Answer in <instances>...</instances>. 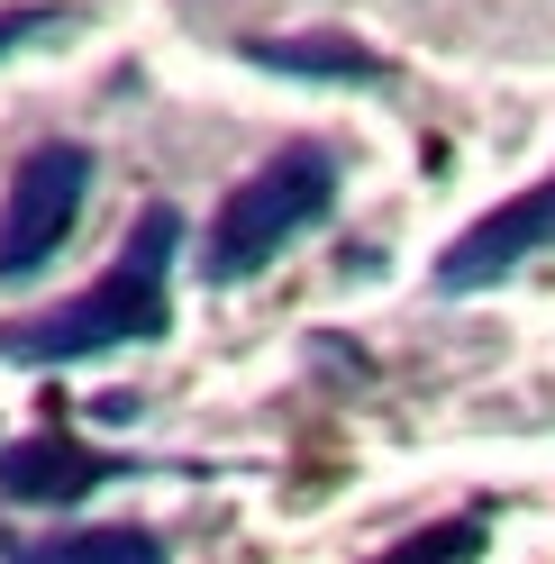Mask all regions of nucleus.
Here are the masks:
<instances>
[{
	"label": "nucleus",
	"mask_w": 555,
	"mask_h": 564,
	"mask_svg": "<svg viewBox=\"0 0 555 564\" xmlns=\"http://www.w3.org/2000/svg\"><path fill=\"white\" fill-rule=\"evenodd\" d=\"M173 256H183V209L146 200L91 292L0 328V365H37L46 373V365H91V356H128V346L173 337Z\"/></svg>",
	"instance_id": "f257e3e1"
},
{
	"label": "nucleus",
	"mask_w": 555,
	"mask_h": 564,
	"mask_svg": "<svg viewBox=\"0 0 555 564\" xmlns=\"http://www.w3.org/2000/svg\"><path fill=\"white\" fill-rule=\"evenodd\" d=\"M328 209H337V147L292 137V147H273L247 183L219 200L210 237H200V273L210 282H247V273H264L273 256H283L292 237L319 228Z\"/></svg>",
	"instance_id": "f03ea898"
},
{
	"label": "nucleus",
	"mask_w": 555,
	"mask_h": 564,
	"mask_svg": "<svg viewBox=\"0 0 555 564\" xmlns=\"http://www.w3.org/2000/svg\"><path fill=\"white\" fill-rule=\"evenodd\" d=\"M83 200H91V147H74V137H46L37 155H19L10 200H0V282L46 273L55 246L74 237Z\"/></svg>",
	"instance_id": "7ed1b4c3"
},
{
	"label": "nucleus",
	"mask_w": 555,
	"mask_h": 564,
	"mask_svg": "<svg viewBox=\"0 0 555 564\" xmlns=\"http://www.w3.org/2000/svg\"><path fill=\"white\" fill-rule=\"evenodd\" d=\"M546 246H555V183L510 192L501 209H482L465 237H446V256H437V273H428V292H446V301L492 292V282H510L519 264H537Z\"/></svg>",
	"instance_id": "20e7f679"
},
{
	"label": "nucleus",
	"mask_w": 555,
	"mask_h": 564,
	"mask_svg": "<svg viewBox=\"0 0 555 564\" xmlns=\"http://www.w3.org/2000/svg\"><path fill=\"white\" fill-rule=\"evenodd\" d=\"M119 474H137V465H128V455L83 446L64 419H46V429L19 437V446H0V491H10V501H83V491L119 482Z\"/></svg>",
	"instance_id": "39448f33"
},
{
	"label": "nucleus",
	"mask_w": 555,
	"mask_h": 564,
	"mask_svg": "<svg viewBox=\"0 0 555 564\" xmlns=\"http://www.w3.org/2000/svg\"><path fill=\"white\" fill-rule=\"evenodd\" d=\"M237 55L264 64V74H292V83H392L383 55H364L346 37H247Z\"/></svg>",
	"instance_id": "423d86ee"
},
{
	"label": "nucleus",
	"mask_w": 555,
	"mask_h": 564,
	"mask_svg": "<svg viewBox=\"0 0 555 564\" xmlns=\"http://www.w3.org/2000/svg\"><path fill=\"white\" fill-rule=\"evenodd\" d=\"M10 564H164V538L155 528H55V538H19V546H0Z\"/></svg>",
	"instance_id": "0eeeda50"
},
{
	"label": "nucleus",
	"mask_w": 555,
	"mask_h": 564,
	"mask_svg": "<svg viewBox=\"0 0 555 564\" xmlns=\"http://www.w3.org/2000/svg\"><path fill=\"white\" fill-rule=\"evenodd\" d=\"M482 546H492V528H482V510H465V519H428V528H410V538L383 546L373 564H482Z\"/></svg>",
	"instance_id": "6e6552de"
},
{
	"label": "nucleus",
	"mask_w": 555,
	"mask_h": 564,
	"mask_svg": "<svg viewBox=\"0 0 555 564\" xmlns=\"http://www.w3.org/2000/svg\"><path fill=\"white\" fill-rule=\"evenodd\" d=\"M55 28H64V10H0V55L28 37H55Z\"/></svg>",
	"instance_id": "1a4fd4ad"
}]
</instances>
